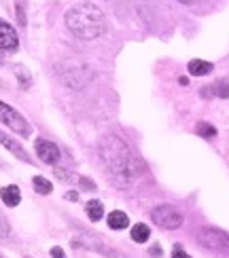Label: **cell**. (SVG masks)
Masks as SVG:
<instances>
[{"label": "cell", "mask_w": 229, "mask_h": 258, "mask_svg": "<svg viewBox=\"0 0 229 258\" xmlns=\"http://www.w3.org/2000/svg\"><path fill=\"white\" fill-rule=\"evenodd\" d=\"M100 155L106 169L119 182H132L140 174V163L121 138L111 136L100 144Z\"/></svg>", "instance_id": "6da1fadb"}, {"label": "cell", "mask_w": 229, "mask_h": 258, "mask_svg": "<svg viewBox=\"0 0 229 258\" xmlns=\"http://www.w3.org/2000/svg\"><path fill=\"white\" fill-rule=\"evenodd\" d=\"M66 26L76 38L91 40L104 34L106 30V17L100 9L91 3H83L72 7L66 13Z\"/></svg>", "instance_id": "7a4b0ae2"}, {"label": "cell", "mask_w": 229, "mask_h": 258, "mask_svg": "<svg viewBox=\"0 0 229 258\" xmlns=\"http://www.w3.org/2000/svg\"><path fill=\"white\" fill-rule=\"evenodd\" d=\"M198 237V243L206 250H212V252H229V235L221 229H214V227H204L195 233Z\"/></svg>", "instance_id": "3957f363"}, {"label": "cell", "mask_w": 229, "mask_h": 258, "mask_svg": "<svg viewBox=\"0 0 229 258\" xmlns=\"http://www.w3.org/2000/svg\"><path fill=\"white\" fill-rule=\"evenodd\" d=\"M151 218L153 222L157 224L159 229H166V231H174V229H178L180 224H182V212L176 208V206H157L155 210L151 212Z\"/></svg>", "instance_id": "277c9868"}, {"label": "cell", "mask_w": 229, "mask_h": 258, "mask_svg": "<svg viewBox=\"0 0 229 258\" xmlns=\"http://www.w3.org/2000/svg\"><path fill=\"white\" fill-rule=\"evenodd\" d=\"M0 123H5L9 129H13L19 136H30V132H32L24 116H21L13 106H9L5 102H0Z\"/></svg>", "instance_id": "5b68a950"}, {"label": "cell", "mask_w": 229, "mask_h": 258, "mask_svg": "<svg viewBox=\"0 0 229 258\" xmlns=\"http://www.w3.org/2000/svg\"><path fill=\"white\" fill-rule=\"evenodd\" d=\"M36 155L40 157L42 163L53 165V163H58V159H60V148L53 142H49V140L38 138L36 140Z\"/></svg>", "instance_id": "8992f818"}, {"label": "cell", "mask_w": 229, "mask_h": 258, "mask_svg": "<svg viewBox=\"0 0 229 258\" xmlns=\"http://www.w3.org/2000/svg\"><path fill=\"white\" fill-rule=\"evenodd\" d=\"M17 45H19V40H17L15 30L11 28L7 21L0 19V49H5V51H15Z\"/></svg>", "instance_id": "52a82bcc"}, {"label": "cell", "mask_w": 229, "mask_h": 258, "mask_svg": "<svg viewBox=\"0 0 229 258\" xmlns=\"http://www.w3.org/2000/svg\"><path fill=\"white\" fill-rule=\"evenodd\" d=\"M0 197H3L5 206L15 208V206H19V201H21V192H19V188L15 184H9V186H5L3 190H0Z\"/></svg>", "instance_id": "ba28073f"}, {"label": "cell", "mask_w": 229, "mask_h": 258, "mask_svg": "<svg viewBox=\"0 0 229 258\" xmlns=\"http://www.w3.org/2000/svg\"><path fill=\"white\" fill-rule=\"evenodd\" d=\"M0 144H3V146L9 150V153H13L15 157H19L21 161H30V157L26 155V150L21 148L17 142H13V140H11L7 134H3V132H0Z\"/></svg>", "instance_id": "9c48e42d"}, {"label": "cell", "mask_w": 229, "mask_h": 258, "mask_svg": "<svg viewBox=\"0 0 229 258\" xmlns=\"http://www.w3.org/2000/svg\"><path fill=\"white\" fill-rule=\"evenodd\" d=\"M187 70L193 74V77H206V74H210L214 70V66L210 61H204V59H191Z\"/></svg>", "instance_id": "30bf717a"}, {"label": "cell", "mask_w": 229, "mask_h": 258, "mask_svg": "<svg viewBox=\"0 0 229 258\" xmlns=\"http://www.w3.org/2000/svg\"><path fill=\"white\" fill-rule=\"evenodd\" d=\"M106 222H108V227H111V229H115V231H121V229H125L127 224H129L127 216H125L123 212H119V210H115V212H111V214H108Z\"/></svg>", "instance_id": "8fae6325"}, {"label": "cell", "mask_w": 229, "mask_h": 258, "mask_svg": "<svg viewBox=\"0 0 229 258\" xmlns=\"http://www.w3.org/2000/svg\"><path fill=\"white\" fill-rule=\"evenodd\" d=\"M85 212H87V216H89V220L91 222H98V220H102V216H104V206L100 201H89L87 203V208H85Z\"/></svg>", "instance_id": "7c38bea8"}, {"label": "cell", "mask_w": 229, "mask_h": 258, "mask_svg": "<svg viewBox=\"0 0 229 258\" xmlns=\"http://www.w3.org/2000/svg\"><path fill=\"white\" fill-rule=\"evenodd\" d=\"M149 235H151V231H149L147 224H143V222H138V224H134V227H132V239L136 243L149 241Z\"/></svg>", "instance_id": "4fadbf2b"}, {"label": "cell", "mask_w": 229, "mask_h": 258, "mask_svg": "<svg viewBox=\"0 0 229 258\" xmlns=\"http://www.w3.org/2000/svg\"><path fill=\"white\" fill-rule=\"evenodd\" d=\"M210 89H212V95L227 100V98H229V79H221V81H216L214 85H210Z\"/></svg>", "instance_id": "5bb4252c"}, {"label": "cell", "mask_w": 229, "mask_h": 258, "mask_svg": "<svg viewBox=\"0 0 229 258\" xmlns=\"http://www.w3.org/2000/svg\"><path fill=\"white\" fill-rule=\"evenodd\" d=\"M32 184H34V190L38 192V195H49V192L53 190V184L42 176H36L34 180H32Z\"/></svg>", "instance_id": "9a60e30c"}, {"label": "cell", "mask_w": 229, "mask_h": 258, "mask_svg": "<svg viewBox=\"0 0 229 258\" xmlns=\"http://www.w3.org/2000/svg\"><path fill=\"white\" fill-rule=\"evenodd\" d=\"M195 132H198L202 138L206 140H212L216 136V129L210 125V123H198V127H195Z\"/></svg>", "instance_id": "2e32d148"}, {"label": "cell", "mask_w": 229, "mask_h": 258, "mask_svg": "<svg viewBox=\"0 0 229 258\" xmlns=\"http://www.w3.org/2000/svg\"><path fill=\"white\" fill-rule=\"evenodd\" d=\"M15 70H17L15 74H17V77H19V81H21V87H28V85L32 83V79H30L28 74H26L28 70H26L24 66H15Z\"/></svg>", "instance_id": "e0dca14e"}, {"label": "cell", "mask_w": 229, "mask_h": 258, "mask_svg": "<svg viewBox=\"0 0 229 258\" xmlns=\"http://www.w3.org/2000/svg\"><path fill=\"white\" fill-rule=\"evenodd\" d=\"M172 258H191L187 252H185L180 245H174V250H172Z\"/></svg>", "instance_id": "ac0fdd59"}, {"label": "cell", "mask_w": 229, "mask_h": 258, "mask_svg": "<svg viewBox=\"0 0 229 258\" xmlns=\"http://www.w3.org/2000/svg\"><path fill=\"white\" fill-rule=\"evenodd\" d=\"M51 256H53V258H64V250L56 245V248H51Z\"/></svg>", "instance_id": "d6986e66"}, {"label": "cell", "mask_w": 229, "mask_h": 258, "mask_svg": "<svg viewBox=\"0 0 229 258\" xmlns=\"http://www.w3.org/2000/svg\"><path fill=\"white\" fill-rule=\"evenodd\" d=\"M81 184H83L87 190H94V188H96V186H94V182H91V180H87V178H81Z\"/></svg>", "instance_id": "ffe728a7"}, {"label": "cell", "mask_w": 229, "mask_h": 258, "mask_svg": "<svg viewBox=\"0 0 229 258\" xmlns=\"http://www.w3.org/2000/svg\"><path fill=\"white\" fill-rule=\"evenodd\" d=\"M151 256H155V258L161 256V248H159V245H153V248H151Z\"/></svg>", "instance_id": "44dd1931"}, {"label": "cell", "mask_w": 229, "mask_h": 258, "mask_svg": "<svg viewBox=\"0 0 229 258\" xmlns=\"http://www.w3.org/2000/svg\"><path fill=\"white\" fill-rule=\"evenodd\" d=\"M66 199H70V201H76V199H79V195H76V192H68V195H66Z\"/></svg>", "instance_id": "7402d4cb"}, {"label": "cell", "mask_w": 229, "mask_h": 258, "mask_svg": "<svg viewBox=\"0 0 229 258\" xmlns=\"http://www.w3.org/2000/svg\"><path fill=\"white\" fill-rule=\"evenodd\" d=\"M180 3H182V5H193L195 0H180Z\"/></svg>", "instance_id": "603a6c76"}, {"label": "cell", "mask_w": 229, "mask_h": 258, "mask_svg": "<svg viewBox=\"0 0 229 258\" xmlns=\"http://www.w3.org/2000/svg\"><path fill=\"white\" fill-rule=\"evenodd\" d=\"M26 258H30V256H26Z\"/></svg>", "instance_id": "cb8c5ba5"}]
</instances>
